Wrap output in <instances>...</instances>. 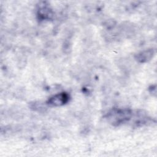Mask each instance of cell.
I'll use <instances>...</instances> for the list:
<instances>
[{
    "mask_svg": "<svg viewBox=\"0 0 157 157\" xmlns=\"http://www.w3.org/2000/svg\"><path fill=\"white\" fill-rule=\"evenodd\" d=\"M153 55H154L153 50L148 49L137 53L135 56V59L139 63H145L151 59Z\"/></svg>",
    "mask_w": 157,
    "mask_h": 157,
    "instance_id": "3957f363",
    "label": "cell"
},
{
    "mask_svg": "<svg viewBox=\"0 0 157 157\" xmlns=\"http://www.w3.org/2000/svg\"><path fill=\"white\" fill-rule=\"evenodd\" d=\"M131 112L127 109H118L112 110L109 113L108 118L112 120L113 124H119L129 120Z\"/></svg>",
    "mask_w": 157,
    "mask_h": 157,
    "instance_id": "6da1fadb",
    "label": "cell"
},
{
    "mask_svg": "<svg viewBox=\"0 0 157 157\" xmlns=\"http://www.w3.org/2000/svg\"><path fill=\"white\" fill-rule=\"evenodd\" d=\"M69 99V95L65 92L59 93L50 98L47 104L52 106H61L67 103Z\"/></svg>",
    "mask_w": 157,
    "mask_h": 157,
    "instance_id": "7a4b0ae2",
    "label": "cell"
},
{
    "mask_svg": "<svg viewBox=\"0 0 157 157\" xmlns=\"http://www.w3.org/2000/svg\"><path fill=\"white\" fill-rule=\"evenodd\" d=\"M39 16L42 17V18H50L52 16L51 10L46 7H43L39 10Z\"/></svg>",
    "mask_w": 157,
    "mask_h": 157,
    "instance_id": "277c9868",
    "label": "cell"
}]
</instances>
